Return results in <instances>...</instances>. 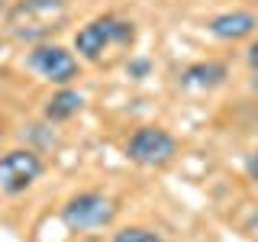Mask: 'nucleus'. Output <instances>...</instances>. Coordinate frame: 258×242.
Returning <instances> with one entry per match:
<instances>
[{"label":"nucleus","mask_w":258,"mask_h":242,"mask_svg":"<svg viewBox=\"0 0 258 242\" xmlns=\"http://www.w3.org/2000/svg\"><path fill=\"white\" fill-rule=\"evenodd\" d=\"M207 32L220 42H245V39L258 36V13L252 10H226L210 16Z\"/></svg>","instance_id":"nucleus-6"},{"label":"nucleus","mask_w":258,"mask_h":242,"mask_svg":"<svg viewBox=\"0 0 258 242\" xmlns=\"http://www.w3.org/2000/svg\"><path fill=\"white\" fill-rule=\"evenodd\" d=\"M149 71H152V62H149V58H129V62H126V75L133 78V81L149 78Z\"/></svg>","instance_id":"nucleus-11"},{"label":"nucleus","mask_w":258,"mask_h":242,"mask_svg":"<svg viewBox=\"0 0 258 242\" xmlns=\"http://www.w3.org/2000/svg\"><path fill=\"white\" fill-rule=\"evenodd\" d=\"M181 145L165 126H139L129 133L123 155L139 168H168L177 158Z\"/></svg>","instance_id":"nucleus-2"},{"label":"nucleus","mask_w":258,"mask_h":242,"mask_svg":"<svg viewBox=\"0 0 258 242\" xmlns=\"http://www.w3.org/2000/svg\"><path fill=\"white\" fill-rule=\"evenodd\" d=\"M26 65L42 81H48V84H55V87H68V84H75L81 78V58L71 52V48H64L58 42L32 45L29 55H26Z\"/></svg>","instance_id":"nucleus-3"},{"label":"nucleus","mask_w":258,"mask_h":242,"mask_svg":"<svg viewBox=\"0 0 258 242\" xmlns=\"http://www.w3.org/2000/svg\"><path fill=\"white\" fill-rule=\"evenodd\" d=\"M119 207L110 194L103 191H78L64 200L61 207V223L64 229L71 232H97V229H107L116 220Z\"/></svg>","instance_id":"nucleus-1"},{"label":"nucleus","mask_w":258,"mask_h":242,"mask_svg":"<svg viewBox=\"0 0 258 242\" xmlns=\"http://www.w3.org/2000/svg\"><path fill=\"white\" fill-rule=\"evenodd\" d=\"M71 45H75V52H78L81 62H91V65L103 62L107 48H113V39H110V13L94 16L91 23H84V26L75 32Z\"/></svg>","instance_id":"nucleus-5"},{"label":"nucleus","mask_w":258,"mask_h":242,"mask_svg":"<svg viewBox=\"0 0 258 242\" xmlns=\"http://www.w3.org/2000/svg\"><path fill=\"white\" fill-rule=\"evenodd\" d=\"M110 242H168V239L158 236L155 229H145V226H123L113 232Z\"/></svg>","instance_id":"nucleus-9"},{"label":"nucleus","mask_w":258,"mask_h":242,"mask_svg":"<svg viewBox=\"0 0 258 242\" xmlns=\"http://www.w3.org/2000/svg\"><path fill=\"white\" fill-rule=\"evenodd\" d=\"M20 7L26 13H55V10H61L64 7V0H20Z\"/></svg>","instance_id":"nucleus-10"},{"label":"nucleus","mask_w":258,"mask_h":242,"mask_svg":"<svg viewBox=\"0 0 258 242\" xmlns=\"http://www.w3.org/2000/svg\"><path fill=\"white\" fill-rule=\"evenodd\" d=\"M245 174H248V181L258 188V152H252V155L245 158Z\"/></svg>","instance_id":"nucleus-13"},{"label":"nucleus","mask_w":258,"mask_h":242,"mask_svg":"<svg viewBox=\"0 0 258 242\" xmlns=\"http://www.w3.org/2000/svg\"><path fill=\"white\" fill-rule=\"evenodd\" d=\"M81 110H84V94L68 84V87H58V91L45 100L42 116L48 123H68V119H75Z\"/></svg>","instance_id":"nucleus-8"},{"label":"nucleus","mask_w":258,"mask_h":242,"mask_svg":"<svg viewBox=\"0 0 258 242\" xmlns=\"http://www.w3.org/2000/svg\"><path fill=\"white\" fill-rule=\"evenodd\" d=\"M245 65L258 75V36L248 39V45H245Z\"/></svg>","instance_id":"nucleus-12"},{"label":"nucleus","mask_w":258,"mask_h":242,"mask_svg":"<svg viewBox=\"0 0 258 242\" xmlns=\"http://www.w3.org/2000/svg\"><path fill=\"white\" fill-rule=\"evenodd\" d=\"M45 174V161L36 149H10L0 155V194L20 197Z\"/></svg>","instance_id":"nucleus-4"},{"label":"nucleus","mask_w":258,"mask_h":242,"mask_svg":"<svg viewBox=\"0 0 258 242\" xmlns=\"http://www.w3.org/2000/svg\"><path fill=\"white\" fill-rule=\"evenodd\" d=\"M226 78H229L226 62H194V65H187V68L177 75V87L194 91V94H204V91L223 87Z\"/></svg>","instance_id":"nucleus-7"},{"label":"nucleus","mask_w":258,"mask_h":242,"mask_svg":"<svg viewBox=\"0 0 258 242\" xmlns=\"http://www.w3.org/2000/svg\"><path fill=\"white\" fill-rule=\"evenodd\" d=\"M0 48H4V42H0Z\"/></svg>","instance_id":"nucleus-14"}]
</instances>
